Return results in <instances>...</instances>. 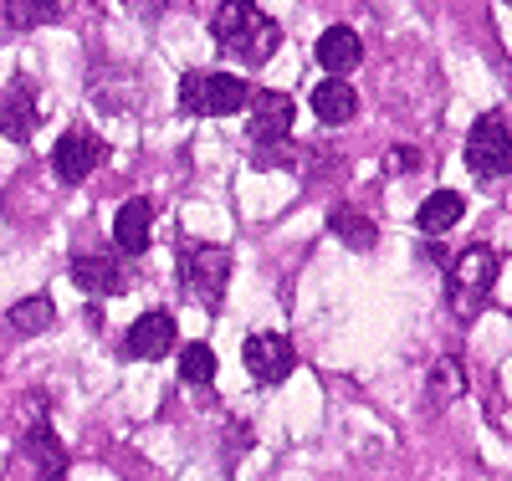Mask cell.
<instances>
[{
    "instance_id": "obj_1",
    "label": "cell",
    "mask_w": 512,
    "mask_h": 481,
    "mask_svg": "<svg viewBox=\"0 0 512 481\" xmlns=\"http://www.w3.org/2000/svg\"><path fill=\"white\" fill-rule=\"evenodd\" d=\"M210 36H216V47L226 57H236L241 67H262L282 47V26L267 11H256L251 0H221L216 21H210Z\"/></svg>"
},
{
    "instance_id": "obj_2",
    "label": "cell",
    "mask_w": 512,
    "mask_h": 481,
    "mask_svg": "<svg viewBox=\"0 0 512 481\" xmlns=\"http://www.w3.org/2000/svg\"><path fill=\"white\" fill-rule=\"evenodd\" d=\"M251 98V87L231 72H185L180 77V113L190 118H231Z\"/></svg>"
},
{
    "instance_id": "obj_3",
    "label": "cell",
    "mask_w": 512,
    "mask_h": 481,
    "mask_svg": "<svg viewBox=\"0 0 512 481\" xmlns=\"http://www.w3.org/2000/svg\"><path fill=\"white\" fill-rule=\"evenodd\" d=\"M497 287V251L492 246H466L456 261H451V277H446V292H451V308L461 318H472L482 302L492 297Z\"/></svg>"
},
{
    "instance_id": "obj_4",
    "label": "cell",
    "mask_w": 512,
    "mask_h": 481,
    "mask_svg": "<svg viewBox=\"0 0 512 481\" xmlns=\"http://www.w3.org/2000/svg\"><path fill=\"white\" fill-rule=\"evenodd\" d=\"M180 272H185V292L200 302V308L216 313L226 302V287H231V251L226 246H190Z\"/></svg>"
},
{
    "instance_id": "obj_5",
    "label": "cell",
    "mask_w": 512,
    "mask_h": 481,
    "mask_svg": "<svg viewBox=\"0 0 512 481\" xmlns=\"http://www.w3.org/2000/svg\"><path fill=\"white\" fill-rule=\"evenodd\" d=\"M507 149H512L507 113H482V118L472 123V134H466V164H472L477 180H502V174L512 169Z\"/></svg>"
},
{
    "instance_id": "obj_6",
    "label": "cell",
    "mask_w": 512,
    "mask_h": 481,
    "mask_svg": "<svg viewBox=\"0 0 512 481\" xmlns=\"http://www.w3.org/2000/svg\"><path fill=\"white\" fill-rule=\"evenodd\" d=\"M251 118H246V139L256 149H267V144H282L292 134V123H297V103L287 93H256L246 98Z\"/></svg>"
},
{
    "instance_id": "obj_7",
    "label": "cell",
    "mask_w": 512,
    "mask_h": 481,
    "mask_svg": "<svg viewBox=\"0 0 512 481\" xmlns=\"http://www.w3.org/2000/svg\"><path fill=\"white\" fill-rule=\"evenodd\" d=\"M241 359H246V374H251L256 384H282V379L292 374V364H297L292 343H287L282 333H251L246 348H241Z\"/></svg>"
},
{
    "instance_id": "obj_8",
    "label": "cell",
    "mask_w": 512,
    "mask_h": 481,
    "mask_svg": "<svg viewBox=\"0 0 512 481\" xmlns=\"http://www.w3.org/2000/svg\"><path fill=\"white\" fill-rule=\"evenodd\" d=\"M98 159H103V139L82 134V128L62 134L57 149H52V169H57V180H62V185H82V180H88V174L98 169Z\"/></svg>"
},
{
    "instance_id": "obj_9",
    "label": "cell",
    "mask_w": 512,
    "mask_h": 481,
    "mask_svg": "<svg viewBox=\"0 0 512 481\" xmlns=\"http://www.w3.org/2000/svg\"><path fill=\"white\" fill-rule=\"evenodd\" d=\"M36 123H41V113H36V82L16 77L6 93H0V134H6L11 144H26L36 134Z\"/></svg>"
},
{
    "instance_id": "obj_10",
    "label": "cell",
    "mask_w": 512,
    "mask_h": 481,
    "mask_svg": "<svg viewBox=\"0 0 512 481\" xmlns=\"http://www.w3.org/2000/svg\"><path fill=\"white\" fill-rule=\"evenodd\" d=\"M169 348H175V313H164V308H149L144 318H134V328L123 338L128 359H164Z\"/></svg>"
},
{
    "instance_id": "obj_11",
    "label": "cell",
    "mask_w": 512,
    "mask_h": 481,
    "mask_svg": "<svg viewBox=\"0 0 512 481\" xmlns=\"http://www.w3.org/2000/svg\"><path fill=\"white\" fill-rule=\"evenodd\" d=\"M72 282L82 287V292H93V297H118V292H128V267L123 261H113V256H72Z\"/></svg>"
},
{
    "instance_id": "obj_12",
    "label": "cell",
    "mask_w": 512,
    "mask_h": 481,
    "mask_svg": "<svg viewBox=\"0 0 512 481\" xmlns=\"http://www.w3.org/2000/svg\"><path fill=\"white\" fill-rule=\"evenodd\" d=\"M149 231H154V205H149V200H128V205L118 210V221H113L118 251H123V256H144L149 241H154Z\"/></svg>"
},
{
    "instance_id": "obj_13",
    "label": "cell",
    "mask_w": 512,
    "mask_h": 481,
    "mask_svg": "<svg viewBox=\"0 0 512 481\" xmlns=\"http://www.w3.org/2000/svg\"><path fill=\"white\" fill-rule=\"evenodd\" d=\"M318 62H323V72H333V77L354 72V67L364 62V41H359V31H349V26H328V31L318 36Z\"/></svg>"
},
{
    "instance_id": "obj_14",
    "label": "cell",
    "mask_w": 512,
    "mask_h": 481,
    "mask_svg": "<svg viewBox=\"0 0 512 481\" xmlns=\"http://www.w3.org/2000/svg\"><path fill=\"white\" fill-rule=\"evenodd\" d=\"M52 318H57V302L52 297H21V302H11L6 308V338H36V333H47L52 328Z\"/></svg>"
},
{
    "instance_id": "obj_15",
    "label": "cell",
    "mask_w": 512,
    "mask_h": 481,
    "mask_svg": "<svg viewBox=\"0 0 512 481\" xmlns=\"http://www.w3.org/2000/svg\"><path fill=\"white\" fill-rule=\"evenodd\" d=\"M21 451L36 461L41 481H62V471H67V446L57 441V430H52V425H31V430H26V441H21Z\"/></svg>"
},
{
    "instance_id": "obj_16",
    "label": "cell",
    "mask_w": 512,
    "mask_h": 481,
    "mask_svg": "<svg viewBox=\"0 0 512 481\" xmlns=\"http://www.w3.org/2000/svg\"><path fill=\"white\" fill-rule=\"evenodd\" d=\"M461 210H466V200H461L456 190H436V195H425V200H420L415 226H420L425 236H446L451 226H461Z\"/></svg>"
},
{
    "instance_id": "obj_17",
    "label": "cell",
    "mask_w": 512,
    "mask_h": 481,
    "mask_svg": "<svg viewBox=\"0 0 512 481\" xmlns=\"http://www.w3.org/2000/svg\"><path fill=\"white\" fill-rule=\"evenodd\" d=\"M466 395V369H461V359H436L431 364V374H425V400H431V410H446L451 400H461Z\"/></svg>"
},
{
    "instance_id": "obj_18",
    "label": "cell",
    "mask_w": 512,
    "mask_h": 481,
    "mask_svg": "<svg viewBox=\"0 0 512 481\" xmlns=\"http://www.w3.org/2000/svg\"><path fill=\"white\" fill-rule=\"evenodd\" d=\"M313 113H318L323 123H349V118L359 113L354 87H349L344 77H328V82H318V87H313Z\"/></svg>"
},
{
    "instance_id": "obj_19",
    "label": "cell",
    "mask_w": 512,
    "mask_h": 481,
    "mask_svg": "<svg viewBox=\"0 0 512 481\" xmlns=\"http://www.w3.org/2000/svg\"><path fill=\"white\" fill-rule=\"evenodd\" d=\"M0 11H6V26L16 36V31H36V26L67 16V0H0Z\"/></svg>"
},
{
    "instance_id": "obj_20",
    "label": "cell",
    "mask_w": 512,
    "mask_h": 481,
    "mask_svg": "<svg viewBox=\"0 0 512 481\" xmlns=\"http://www.w3.org/2000/svg\"><path fill=\"white\" fill-rule=\"evenodd\" d=\"M328 231L344 241L349 251H369V246L379 241L374 221H369V215H359V210H349V205H333V210H328Z\"/></svg>"
},
{
    "instance_id": "obj_21",
    "label": "cell",
    "mask_w": 512,
    "mask_h": 481,
    "mask_svg": "<svg viewBox=\"0 0 512 481\" xmlns=\"http://www.w3.org/2000/svg\"><path fill=\"white\" fill-rule=\"evenodd\" d=\"M180 379L185 384H210L216 379V354H210L205 343H185L180 348Z\"/></svg>"
},
{
    "instance_id": "obj_22",
    "label": "cell",
    "mask_w": 512,
    "mask_h": 481,
    "mask_svg": "<svg viewBox=\"0 0 512 481\" xmlns=\"http://www.w3.org/2000/svg\"><path fill=\"white\" fill-rule=\"evenodd\" d=\"M128 6H134V11H144V16H159L164 6H175V0H128Z\"/></svg>"
},
{
    "instance_id": "obj_23",
    "label": "cell",
    "mask_w": 512,
    "mask_h": 481,
    "mask_svg": "<svg viewBox=\"0 0 512 481\" xmlns=\"http://www.w3.org/2000/svg\"><path fill=\"white\" fill-rule=\"evenodd\" d=\"M415 164H420V154H415L410 144H400V149H395V169H415Z\"/></svg>"
},
{
    "instance_id": "obj_24",
    "label": "cell",
    "mask_w": 512,
    "mask_h": 481,
    "mask_svg": "<svg viewBox=\"0 0 512 481\" xmlns=\"http://www.w3.org/2000/svg\"><path fill=\"white\" fill-rule=\"evenodd\" d=\"M11 36V26H6V11H0V41H6Z\"/></svg>"
}]
</instances>
